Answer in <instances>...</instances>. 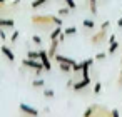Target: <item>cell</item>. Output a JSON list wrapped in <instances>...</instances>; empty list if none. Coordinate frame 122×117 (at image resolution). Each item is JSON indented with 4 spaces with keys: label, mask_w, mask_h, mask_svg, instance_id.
I'll return each instance as SVG.
<instances>
[{
    "label": "cell",
    "mask_w": 122,
    "mask_h": 117,
    "mask_svg": "<svg viewBox=\"0 0 122 117\" xmlns=\"http://www.w3.org/2000/svg\"><path fill=\"white\" fill-rule=\"evenodd\" d=\"M32 24L37 25V27H42V29H50L52 25L54 27H62L64 20L60 17H54V15H34L32 17Z\"/></svg>",
    "instance_id": "cell-1"
},
{
    "label": "cell",
    "mask_w": 122,
    "mask_h": 117,
    "mask_svg": "<svg viewBox=\"0 0 122 117\" xmlns=\"http://www.w3.org/2000/svg\"><path fill=\"white\" fill-rule=\"evenodd\" d=\"M22 65L24 67H29V69H34V70H44V65L40 60H35V59H24L22 60Z\"/></svg>",
    "instance_id": "cell-2"
},
{
    "label": "cell",
    "mask_w": 122,
    "mask_h": 117,
    "mask_svg": "<svg viewBox=\"0 0 122 117\" xmlns=\"http://www.w3.org/2000/svg\"><path fill=\"white\" fill-rule=\"evenodd\" d=\"M19 109H20L22 114H27V115H32V117H39V110H37L35 107L29 105V104H20Z\"/></svg>",
    "instance_id": "cell-3"
},
{
    "label": "cell",
    "mask_w": 122,
    "mask_h": 117,
    "mask_svg": "<svg viewBox=\"0 0 122 117\" xmlns=\"http://www.w3.org/2000/svg\"><path fill=\"white\" fill-rule=\"evenodd\" d=\"M40 62H42V65H44V70H50V69H52L50 57H49L47 50H40Z\"/></svg>",
    "instance_id": "cell-4"
},
{
    "label": "cell",
    "mask_w": 122,
    "mask_h": 117,
    "mask_svg": "<svg viewBox=\"0 0 122 117\" xmlns=\"http://www.w3.org/2000/svg\"><path fill=\"white\" fill-rule=\"evenodd\" d=\"M90 84V77H82V80H79V82H74V90L77 92V90H82V89H85L87 85Z\"/></svg>",
    "instance_id": "cell-5"
},
{
    "label": "cell",
    "mask_w": 122,
    "mask_h": 117,
    "mask_svg": "<svg viewBox=\"0 0 122 117\" xmlns=\"http://www.w3.org/2000/svg\"><path fill=\"white\" fill-rule=\"evenodd\" d=\"M15 20L12 17H0V27L2 29H14Z\"/></svg>",
    "instance_id": "cell-6"
},
{
    "label": "cell",
    "mask_w": 122,
    "mask_h": 117,
    "mask_svg": "<svg viewBox=\"0 0 122 117\" xmlns=\"http://www.w3.org/2000/svg\"><path fill=\"white\" fill-rule=\"evenodd\" d=\"M59 44H60V42H59V39H55V40H50V47H49V50H47V54H49V57H50V59H54V57H55Z\"/></svg>",
    "instance_id": "cell-7"
},
{
    "label": "cell",
    "mask_w": 122,
    "mask_h": 117,
    "mask_svg": "<svg viewBox=\"0 0 122 117\" xmlns=\"http://www.w3.org/2000/svg\"><path fill=\"white\" fill-rule=\"evenodd\" d=\"M0 50H2V54L7 57V60H9V62H14V60H15V54H14L7 45H2V47H0Z\"/></svg>",
    "instance_id": "cell-8"
},
{
    "label": "cell",
    "mask_w": 122,
    "mask_h": 117,
    "mask_svg": "<svg viewBox=\"0 0 122 117\" xmlns=\"http://www.w3.org/2000/svg\"><path fill=\"white\" fill-rule=\"evenodd\" d=\"M105 34H107L105 30H100V32H99V35H94V37L90 39V40H92V44H100V42L105 39Z\"/></svg>",
    "instance_id": "cell-9"
},
{
    "label": "cell",
    "mask_w": 122,
    "mask_h": 117,
    "mask_svg": "<svg viewBox=\"0 0 122 117\" xmlns=\"http://www.w3.org/2000/svg\"><path fill=\"white\" fill-rule=\"evenodd\" d=\"M62 34V27H55L54 30H50V34H49V37H50V40H55V39H59V35Z\"/></svg>",
    "instance_id": "cell-10"
},
{
    "label": "cell",
    "mask_w": 122,
    "mask_h": 117,
    "mask_svg": "<svg viewBox=\"0 0 122 117\" xmlns=\"http://www.w3.org/2000/svg\"><path fill=\"white\" fill-rule=\"evenodd\" d=\"M97 109H99V105H95V104H94V105H90V107H87V109H85V112H84V117H92V115H94V112H95Z\"/></svg>",
    "instance_id": "cell-11"
},
{
    "label": "cell",
    "mask_w": 122,
    "mask_h": 117,
    "mask_svg": "<svg viewBox=\"0 0 122 117\" xmlns=\"http://www.w3.org/2000/svg\"><path fill=\"white\" fill-rule=\"evenodd\" d=\"M27 57L29 59H35V60H40V50H29L27 52Z\"/></svg>",
    "instance_id": "cell-12"
},
{
    "label": "cell",
    "mask_w": 122,
    "mask_h": 117,
    "mask_svg": "<svg viewBox=\"0 0 122 117\" xmlns=\"http://www.w3.org/2000/svg\"><path fill=\"white\" fill-rule=\"evenodd\" d=\"M47 2H49V0H34V2L30 4V7H32L34 10H37L39 7H42V5H44V4H47Z\"/></svg>",
    "instance_id": "cell-13"
},
{
    "label": "cell",
    "mask_w": 122,
    "mask_h": 117,
    "mask_svg": "<svg viewBox=\"0 0 122 117\" xmlns=\"http://www.w3.org/2000/svg\"><path fill=\"white\" fill-rule=\"evenodd\" d=\"M59 67H60V70L65 72V74L72 72V65H69V64H65V62H59Z\"/></svg>",
    "instance_id": "cell-14"
},
{
    "label": "cell",
    "mask_w": 122,
    "mask_h": 117,
    "mask_svg": "<svg viewBox=\"0 0 122 117\" xmlns=\"http://www.w3.org/2000/svg\"><path fill=\"white\" fill-rule=\"evenodd\" d=\"M82 25H84L85 29H94V27H95V22L90 20V19H85V20H82Z\"/></svg>",
    "instance_id": "cell-15"
},
{
    "label": "cell",
    "mask_w": 122,
    "mask_h": 117,
    "mask_svg": "<svg viewBox=\"0 0 122 117\" xmlns=\"http://www.w3.org/2000/svg\"><path fill=\"white\" fill-rule=\"evenodd\" d=\"M64 34H65L67 37L75 35V34H77V27H67V29H64Z\"/></svg>",
    "instance_id": "cell-16"
},
{
    "label": "cell",
    "mask_w": 122,
    "mask_h": 117,
    "mask_svg": "<svg viewBox=\"0 0 122 117\" xmlns=\"http://www.w3.org/2000/svg\"><path fill=\"white\" fill-rule=\"evenodd\" d=\"M57 14H59V17H65V15L70 14V9H69V7H62V9L57 10Z\"/></svg>",
    "instance_id": "cell-17"
},
{
    "label": "cell",
    "mask_w": 122,
    "mask_h": 117,
    "mask_svg": "<svg viewBox=\"0 0 122 117\" xmlns=\"http://www.w3.org/2000/svg\"><path fill=\"white\" fill-rule=\"evenodd\" d=\"M44 85H45V82H44L42 79H35V80L32 82V87H34V89H40V87H44Z\"/></svg>",
    "instance_id": "cell-18"
},
{
    "label": "cell",
    "mask_w": 122,
    "mask_h": 117,
    "mask_svg": "<svg viewBox=\"0 0 122 117\" xmlns=\"http://www.w3.org/2000/svg\"><path fill=\"white\" fill-rule=\"evenodd\" d=\"M119 49V44L117 42H112V44H109V49H107V54H114L115 50Z\"/></svg>",
    "instance_id": "cell-19"
},
{
    "label": "cell",
    "mask_w": 122,
    "mask_h": 117,
    "mask_svg": "<svg viewBox=\"0 0 122 117\" xmlns=\"http://www.w3.org/2000/svg\"><path fill=\"white\" fill-rule=\"evenodd\" d=\"M64 2H65V5H67L70 10H75V9H77V4H75V0H64Z\"/></svg>",
    "instance_id": "cell-20"
},
{
    "label": "cell",
    "mask_w": 122,
    "mask_h": 117,
    "mask_svg": "<svg viewBox=\"0 0 122 117\" xmlns=\"http://www.w3.org/2000/svg\"><path fill=\"white\" fill-rule=\"evenodd\" d=\"M19 35H20V32H19V30H14V32H12V35H10V42H12V44H15V42L19 40Z\"/></svg>",
    "instance_id": "cell-21"
},
{
    "label": "cell",
    "mask_w": 122,
    "mask_h": 117,
    "mask_svg": "<svg viewBox=\"0 0 122 117\" xmlns=\"http://www.w3.org/2000/svg\"><path fill=\"white\" fill-rule=\"evenodd\" d=\"M89 2H90V12L95 15L97 14V0H89Z\"/></svg>",
    "instance_id": "cell-22"
},
{
    "label": "cell",
    "mask_w": 122,
    "mask_h": 117,
    "mask_svg": "<svg viewBox=\"0 0 122 117\" xmlns=\"http://www.w3.org/2000/svg\"><path fill=\"white\" fill-rule=\"evenodd\" d=\"M44 95H45L47 99H52V97L55 95V92H54L52 89H44Z\"/></svg>",
    "instance_id": "cell-23"
},
{
    "label": "cell",
    "mask_w": 122,
    "mask_h": 117,
    "mask_svg": "<svg viewBox=\"0 0 122 117\" xmlns=\"http://www.w3.org/2000/svg\"><path fill=\"white\" fill-rule=\"evenodd\" d=\"M32 42L35 45H42V37L40 35H32Z\"/></svg>",
    "instance_id": "cell-24"
},
{
    "label": "cell",
    "mask_w": 122,
    "mask_h": 117,
    "mask_svg": "<svg viewBox=\"0 0 122 117\" xmlns=\"http://www.w3.org/2000/svg\"><path fill=\"white\" fill-rule=\"evenodd\" d=\"M100 90H102V84H100V82H95V85H94V94H100Z\"/></svg>",
    "instance_id": "cell-25"
},
{
    "label": "cell",
    "mask_w": 122,
    "mask_h": 117,
    "mask_svg": "<svg viewBox=\"0 0 122 117\" xmlns=\"http://www.w3.org/2000/svg\"><path fill=\"white\" fill-rule=\"evenodd\" d=\"M105 55H107L105 52H99V54L94 57V60H104V59H105Z\"/></svg>",
    "instance_id": "cell-26"
},
{
    "label": "cell",
    "mask_w": 122,
    "mask_h": 117,
    "mask_svg": "<svg viewBox=\"0 0 122 117\" xmlns=\"http://www.w3.org/2000/svg\"><path fill=\"white\" fill-rule=\"evenodd\" d=\"M0 39H2V40H7V34H5V30H4L2 27H0Z\"/></svg>",
    "instance_id": "cell-27"
},
{
    "label": "cell",
    "mask_w": 122,
    "mask_h": 117,
    "mask_svg": "<svg viewBox=\"0 0 122 117\" xmlns=\"http://www.w3.org/2000/svg\"><path fill=\"white\" fill-rule=\"evenodd\" d=\"M109 25H110V22H109V20H105V22L100 25V29H102V30H107V29H109Z\"/></svg>",
    "instance_id": "cell-28"
},
{
    "label": "cell",
    "mask_w": 122,
    "mask_h": 117,
    "mask_svg": "<svg viewBox=\"0 0 122 117\" xmlns=\"http://www.w3.org/2000/svg\"><path fill=\"white\" fill-rule=\"evenodd\" d=\"M110 115H112V117H120V115H119V110H117V109H114V110L110 112Z\"/></svg>",
    "instance_id": "cell-29"
},
{
    "label": "cell",
    "mask_w": 122,
    "mask_h": 117,
    "mask_svg": "<svg viewBox=\"0 0 122 117\" xmlns=\"http://www.w3.org/2000/svg\"><path fill=\"white\" fill-rule=\"evenodd\" d=\"M112 42H115V35H114V34L109 37V44H112Z\"/></svg>",
    "instance_id": "cell-30"
},
{
    "label": "cell",
    "mask_w": 122,
    "mask_h": 117,
    "mask_svg": "<svg viewBox=\"0 0 122 117\" xmlns=\"http://www.w3.org/2000/svg\"><path fill=\"white\" fill-rule=\"evenodd\" d=\"M117 25H119V27H122V17L119 19V22H117Z\"/></svg>",
    "instance_id": "cell-31"
},
{
    "label": "cell",
    "mask_w": 122,
    "mask_h": 117,
    "mask_svg": "<svg viewBox=\"0 0 122 117\" xmlns=\"http://www.w3.org/2000/svg\"><path fill=\"white\" fill-rule=\"evenodd\" d=\"M5 2H7V0H0V4H5Z\"/></svg>",
    "instance_id": "cell-32"
},
{
    "label": "cell",
    "mask_w": 122,
    "mask_h": 117,
    "mask_svg": "<svg viewBox=\"0 0 122 117\" xmlns=\"http://www.w3.org/2000/svg\"><path fill=\"white\" fill-rule=\"evenodd\" d=\"M120 79H122V69H120Z\"/></svg>",
    "instance_id": "cell-33"
}]
</instances>
